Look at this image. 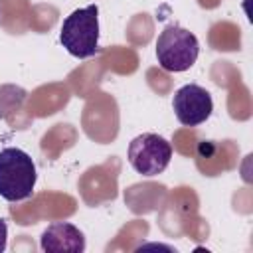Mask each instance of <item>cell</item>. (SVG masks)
<instances>
[{"instance_id": "1", "label": "cell", "mask_w": 253, "mask_h": 253, "mask_svg": "<svg viewBox=\"0 0 253 253\" xmlns=\"http://www.w3.org/2000/svg\"><path fill=\"white\" fill-rule=\"evenodd\" d=\"M38 180L32 156L22 148L0 150V196L8 202H22L34 194Z\"/></svg>"}, {"instance_id": "2", "label": "cell", "mask_w": 253, "mask_h": 253, "mask_svg": "<svg viewBox=\"0 0 253 253\" xmlns=\"http://www.w3.org/2000/svg\"><path fill=\"white\" fill-rule=\"evenodd\" d=\"M59 42L77 59L93 57L99 49V6L89 4L73 10L61 24Z\"/></svg>"}, {"instance_id": "3", "label": "cell", "mask_w": 253, "mask_h": 253, "mask_svg": "<svg viewBox=\"0 0 253 253\" xmlns=\"http://www.w3.org/2000/svg\"><path fill=\"white\" fill-rule=\"evenodd\" d=\"M198 55L200 42L190 30L178 24H170L160 32L156 40V59L164 71H186L196 63Z\"/></svg>"}, {"instance_id": "4", "label": "cell", "mask_w": 253, "mask_h": 253, "mask_svg": "<svg viewBox=\"0 0 253 253\" xmlns=\"http://www.w3.org/2000/svg\"><path fill=\"white\" fill-rule=\"evenodd\" d=\"M172 158L170 142L154 132H142L128 142V162L142 176H158Z\"/></svg>"}, {"instance_id": "5", "label": "cell", "mask_w": 253, "mask_h": 253, "mask_svg": "<svg viewBox=\"0 0 253 253\" xmlns=\"http://www.w3.org/2000/svg\"><path fill=\"white\" fill-rule=\"evenodd\" d=\"M172 109L176 119L184 126H198L210 119L213 111V101L208 89L196 83H188L174 93Z\"/></svg>"}, {"instance_id": "6", "label": "cell", "mask_w": 253, "mask_h": 253, "mask_svg": "<svg viewBox=\"0 0 253 253\" xmlns=\"http://www.w3.org/2000/svg\"><path fill=\"white\" fill-rule=\"evenodd\" d=\"M40 245L47 253H81L85 251V235L73 223L55 221L43 229Z\"/></svg>"}, {"instance_id": "7", "label": "cell", "mask_w": 253, "mask_h": 253, "mask_svg": "<svg viewBox=\"0 0 253 253\" xmlns=\"http://www.w3.org/2000/svg\"><path fill=\"white\" fill-rule=\"evenodd\" d=\"M6 243H8V225L4 219H0V253L6 249Z\"/></svg>"}]
</instances>
